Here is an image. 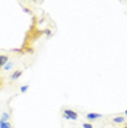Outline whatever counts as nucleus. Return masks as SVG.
Here are the masks:
<instances>
[{"label":"nucleus","instance_id":"1","mask_svg":"<svg viewBox=\"0 0 127 128\" xmlns=\"http://www.w3.org/2000/svg\"><path fill=\"white\" fill-rule=\"evenodd\" d=\"M63 118L64 120H72V121H76L79 118V114L73 109H63Z\"/></svg>","mask_w":127,"mask_h":128},{"label":"nucleus","instance_id":"2","mask_svg":"<svg viewBox=\"0 0 127 128\" xmlns=\"http://www.w3.org/2000/svg\"><path fill=\"white\" fill-rule=\"evenodd\" d=\"M101 118H102V115L101 114H95V112H89L86 115L88 121H95V120H101Z\"/></svg>","mask_w":127,"mask_h":128},{"label":"nucleus","instance_id":"3","mask_svg":"<svg viewBox=\"0 0 127 128\" xmlns=\"http://www.w3.org/2000/svg\"><path fill=\"white\" fill-rule=\"evenodd\" d=\"M22 73H24V70H16V72H13V73H12L10 80H18L21 76H22Z\"/></svg>","mask_w":127,"mask_h":128},{"label":"nucleus","instance_id":"4","mask_svg":"<svg viewBox=\"0 0 127 128\" xmlns=\"http://www.w3.org/2000/svg\"><path fill=\"white\" fill-rule=\"evenodd\" d=\"M9 61V57L8 56H0V68L5 67V64Z\"/></svg>","mask_w":127,"mask_h":128},{"label":"nucleus","instance_id":"5","mask_svg":"<svg viewBox=\"0 0 127 128\" xmlns=\"http://www.w3.org/2000/svg\"><path fill=\"white\" fill-rule=\"evenodd\" d=\"M112 122H115V124H123V122H126V118L120 115V116H115V118L112 120Z\"/></svg>","mask_w":127,"mask_h":128},{"label":"nucleus","instance_id":"6","mask_svg":"<svg viewBox=\"0 0 127 128\" xmlns=\"http://www.w3.org/2000/svg\"><path fill=\"white\" fill-rule=\"evenodd\" d=\"M9 118H10V115H9L8 112H3V114H2V116H0V121H5V122H9Z\"/></svg>","mask_w":127,"mask_h":128},{"label":"nucleus","instance_id":"7","mask_svg":"<svg viewBox=\"0 0 127 128\" xmlns=\"http://www.w3.org/2000/svg\"><path fill=\"white\" fill-rule=\"evenodd\" d=\"M12 67H13V63H12V61H8V63L5 64L3 70H6V72H8V70H12Z\"/></svg>","mask_w":127,"mask_h":128},{"label":"nucleus","instance_id":"8","mask_svg":"<svg viewBox=\"0 0 127 128\" xmlns=\"http://www.w3.org/2000/svg\"><path fill=\"white\" fill-rule=\"evenodd\" d=\"M0 128H12L10 122H5V121H0Z\"/></svg>","mask_w":127,"mask_h":128},{"label":"nucleus","instance_id":"9","mask_svg":"<svg viewBox=\"0 0 127 128\" xmlns=\"http://www.w3.org/2000/svg\"><path fill=\"white\" fill-rule=\"evenodd\" d=\"M82 127H83V128H94V125H92V124H89V122H85Z\"/></svg>","mask_w":127,"mask_h":128},{"label":"nucleus","instance_id":"10","mask_svg":"<svg viewBox=\"0 0 127 128\" xmlns=\"http://www.w3.org/2000/svg\"><path fill=\"white\" fill-rule=\"evenodd\" d=\"M28 88H29V86H26V84H25V86H22V88H21V92H22V93H25V92L28 90Z\"/></svg>","mask_w":127,"mask_h":128},{"label":"nucleus","instance_id":"11","mask_svg":"<svg viewBox=\"0 0 127 128\" xmlns=\"http://www.w3.org/2000/svg\"><path fill=\"white\" fill-rule=\"evenodd\" d=\"M124 115H126V116H127V111H126V112H124Z\"/></svg>","mask_w":127,"mask_h":128},{"label":"nucleus","instance_id":"12","mask_svg":"<svg viewBox=\"0 0 127 128\" xmlns=\"http://www.w3.org/2000/svg\"><path fill=\"white\" fill-rule=\"evenodd\" d=\"M123 128H127V125H126V127H123Z\"/></svg>","mask_w":127,"mask_h":128},{"label":"nucleus","instance_id":"13","mask_svg":"<svg viewBox=\"0 0 127 128\" xmlns=\"http://www.w3.org/2000/svg\"><path fill=\"white\" fill-rule=\"evenodd\" d=\"M61 128H64V127H61Z\"/></svg>","mask_w":127,"mask_h":128}]
</instances>
